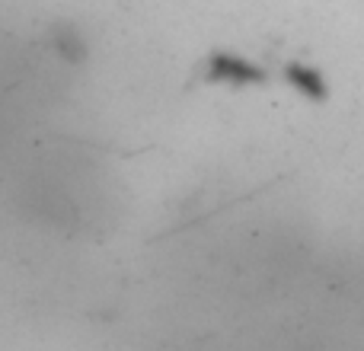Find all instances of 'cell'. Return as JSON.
Wrapping results in <instances>:
<instances>
[{"mask_svg":"<svg viewBox=\"0 0 364 351\" xmlns=\"http://www.w3.org/2000/svg\"><path fill=\"white\" fill-rule=\"evenodd\" d=\"M208 80L230 83V87H250V83H262L265 74L256 64L243 61L237 55H214L211 64H208Z\"/></svg>","mask_w":364,"mask_h":351,"instance_id":"obj_1","label":"cell"},{"mask_svg":"<svg viewBox=\"0 0 364 351\" xmlns=\"http://www.w3.org/2000/svg\"><path fill=\"white\" fill-rule=\"evenodd\" d=\"M58 51H61L64 58H70V61H80L83 58V38L77 36V32H61V36H58Z\"/></svg>","mask_w":364,"mask_h":351,"instance_id":"obj_3","label":"cell"},{"mask_svg":"<svg viewBox=\"0 0 364 351\" xmlns=\"http://www.w3.org/2000/svg\"><path fill=\"white\" fill-rule=\"evenodd\" d=\"M288 83L297 93L310 96V99H323L326 96V83H323L320 70L304 68V64H288Z\"/></svg>","mask_w":364,"mask_h":351,"instance_id":"obj_2","label":"cell"}]
</instances>
